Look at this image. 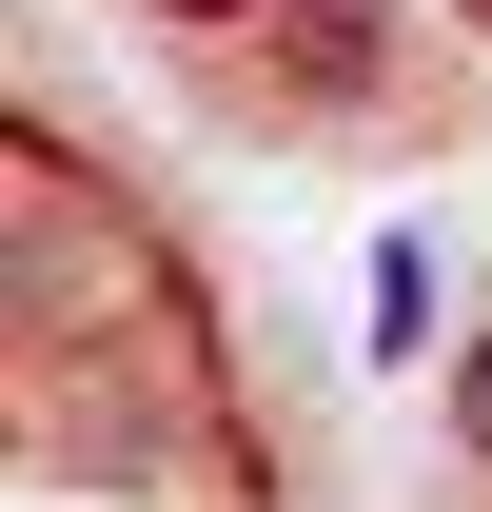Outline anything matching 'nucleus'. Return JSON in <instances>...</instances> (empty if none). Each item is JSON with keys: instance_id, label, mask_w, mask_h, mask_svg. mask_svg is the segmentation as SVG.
<instances>
[{"instance_id": "f257e3e1", "label": "nucleus", "mask_w": 492, "mask_h": 512, "mask_svg": "<svg viewBox=\"0 0 492 512\" xmlns=\"http://www.w3.org/2000/svg\"><path fill=\"white\" fill-rule=\"evenodd\" d=\"M394 60H414V20H394V0H276V79H296V99H335V119H355V99H394Z\"/></svg>"}, {"instance_id": "f03ea898", "label": "nucleus", "mask_w": 492, "mask_h": 512, "mask_svg": "<svg viewBox=\"0 0 492 512\" xmlns=\"http://www.w3.org/2000/svg\"><path fill=\"white\" fill-rule=\"evenodd\" d=\"M414 335H433V237L394 217V237H374V355H414Z\"/></svg>"}, {"instance_id": "7ed1b4c3", "label": "nucleus", "mask_w": 492, "mask_h": 512, "mask_svg": "<svg viewBox=\"0 0 492 512\" xmlns=\"http://www.w3.org/2000/svg\"><path fill=\"white\" fill-rule=\"evenodd\" d=\"M453 453H473V473H492V335H473V355H453Z\"/></svg>"}, {"instance_id": "20e7f679", "label": "nucleus", "mask_w": 492, "mask_h": 512, "mask_svg": "<svg viewBox=\"0 0 492 512\" xmlns=\"http://www.w3.org/2000/svg\"><path fill=\"white\" fill-rule=\"evenodd\" d=\"M138 20H197V40H237V20H276V0H138Z\"/></svg>"}, {"instance_id": "39448f33", "label": "nucleus", "mask_w": 492, "mask_h": 512, "mask_svg": "<svg viewBox=\"0 0 492 512\" xmlns=\"http://www.w3.org/2000/svg\"><path fill=\"white\" fill-rule=\"evenodd\" d=\"M453 20H473V40H492V0H453Z\"/></svg>"}]
</instances>
